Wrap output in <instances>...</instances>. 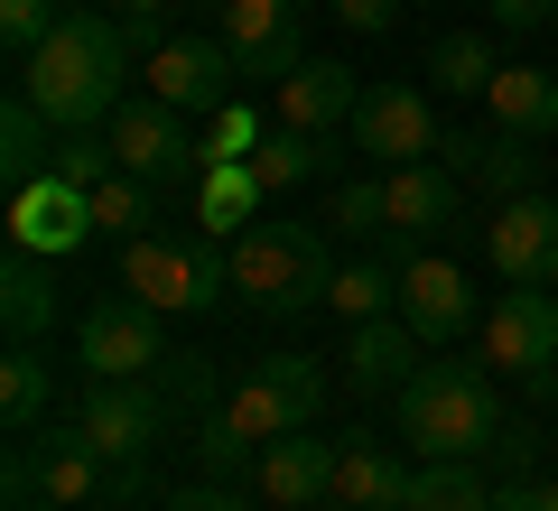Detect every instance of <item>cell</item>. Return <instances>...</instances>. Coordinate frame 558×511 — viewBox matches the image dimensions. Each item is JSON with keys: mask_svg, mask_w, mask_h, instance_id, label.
<instances>
[{"mask_svg": "<svg viewBox=\"0 0 558 511\" xmlns=\"http://www.w3.org/2000/svg\"><path fill=\"white\" fill-rule=\"evenodd\" d=\"M494 75H502V57H494V38H484V28H457V38H438L428 47V94H494Z\"/></svg>", "mask_w": 558, "mask_h": 511, "instance_id": "cell-27", "label": "cell"}, {"mask_svg": "<svg viewBox=\"0 0 558 511\" xmlns=\"http://www.w3.org/2000/svg\"><path fill=\"white\" fill-rule=\"evenodd\" d=\"M57 121L38 112V102L28 94H10V112H0V186H10V196H20V186H38L47 168H57Z\"/></svg>", "mask_w": 558, "mask_h": 511, "instance_id": "cell-24", "label": "cell"}, {"mask_svg": "<svg viewBox=\"0 0 558 511\" xmlns=\"http://www.w3.org/2000/svg\"><path fill=\"white\" fill-rule=\"evenodd\" d=\"M75 354H84V373H94V381H149V373L168 363L159 307H140L131 289L94 297V307H84V326H75Z\"/></svg>", "mask_w": 558, "mask_h": 511, "instance_id": "cell-7", "label": "cell"}, {"mask_svg": "<svg viewBox=\"0 0 558 511\" xmlns=\"http://www.w3.org/2000/svg\"><path fill=\"white\" fill-rule=\"evenodd\" d=\"M317 410H326V363H307V354H270L260 373H242L233 391H223L215 428H205L196 447H205V465L233 474V465H260V447L299 437Z\"/></svg>", "mask_w": 558, "mask_h": 511, "instance_id": "cell-3", "label": "cell"}, {"mask_svg": "<svg viewBox=\"0 0 558 511\" xmlns=\"http://www.w3.org/2000/svg\"><path fill=\"white\" fill-rule=\"evenodd\" d=\"M484 260H494L512 289H558V196H512L494 205V223H484Z\"/></svg>", "mask_w": 558, "mask_h": 511, "instance_id": "cell-12", "label": "cell"}, {"mask_svg": "<svg viewBox=\"0 0 558 511\" xmlns=\"http://www.w3.org/2000/svg\"><path fill=\"white\" fill-rule=\"evenodd\" d=\"M494 20H502V28H549L558 0H494Z\"/></svg>", "mask_w": 558, "mask_h": 511, "instance_id": "cell-37", "label": "cell"}, {"mask_svg": "<svg viewBox=\"0 0 558 511\" xmlns=\"http://www.w3.org/2000/svg\"><path fill=\"white\" fill-rule=\"evenodd\" d=\"M438 139H447V131H438V112H428V94H418V84H363L354 149L373 158V168H418Z\"/></svg>", "mask_w": 558, "mask_h": 511, "instance_id": "cell-13", "label": "cell"}, {"mask_svg": "<svg viewBox=\"0 0 558 511\" xmlns=\"http://www.w3.org/2000/svg\"><path fill=\"white\" fill-rule=\"evenodd\" d=\"M494 131H521V139H558V75L549 65H502L494 94H484Z\"/></svg>", "mask_w": 558, "mask_h": 511, "instance_id": "cell-23", "label": "cell"}, {"mask_svg": "<svg viewBox=\"0 0 558 511\" xmlns=\"http://www.w3.org/2000/svg\"><path fill=\"white\" fill-rule=\"evenodd\" d=\"M0 326H10V344H38V334L57 326V279H47L38 252L0 260Z\"/></svg>", "mask_w": 558, "mask_h": 511, "instance_id": "cell-25", "label": "cell"}, {"mask_svg": "<svg viewBox=\"0 0 558 511\" xmlns=\"http://www.w3.org/2000/svg\"><path fill=\"white\" fill-rule=\"evenodd\" d=\"M279 94V112L270 121H289V131H317V139H336V131H354V112H363V84H354V65H326V57H307L289 84H270Z\"/></svg>", "mask_w": 558, "mask_h": 511, "instance_id": "cell-17", "label": "cell"}, {"mask_svg": "<svg viewBox=\"0 0 558 511\" xmlns=\"http://www.w3.org/2000/svg\"><path fill=\"white\" fill-rule=\"evenodd\" d=\"M102 139H112L121 178H149V186L196 178V139H186V112H178V102H159V94L121 102V112L102 121Z\"/></svg>", "mask_w": 558, "mask_h": 511, "instance_id": "cell-9", "label": "cell"}, {"mask_svg": "<svg viewBox=\"0 0 558 511\" xmlns=\"http://www.w3.org/2000/svg\"><path fill=\"white\" fill-rule=\"evenodd\" d=\"M336 455H344V437H279V447H260V492H270V511H307V502H326L336 492Z\"/></svg>", "mask_w": 558, "mask_h": 511, "instance_id": "cell-19", "label": "cell"}, {"mask_svg": "<svg viewBox=\"0 0 558 511\" xmlns=\"http://www.w3.org/2000/svg\"><path fill=\"white\" fill-rule=\"evenodd\" d=\"M168 0H112V20H159Z\"/></svg>", "mask_w": 558, "mask_h": 511, "instance_id": "cell-40", "label": "cell"}, {"mask_svg": "<svg viewBox=\"0 0 558 511\" xmlns=\"http://www.w3.org/2000/svg\"><path fill=\"white\" fill-rule=\"evenodd\" d=\"M326 307H336L344 326H363V316H400V270H381V260H344L336 289H326Z\"/></svg>", "mask_w": 558, "mask_h": 511, "instance_id": "cell-30", "label": "cell"}, {"mask_svg": "<svg viewBox=\"0 0 558 511\" xmlns=\"http://www.w3.org/2000/svg\"><path fill=\"white\" fill-rule=\"evenodd\" d=\"M484 363L531 381V391H549V373H558V297L549 289L494 297V316H484Z\"/></svg>", "mask_w": 558, "mask_h": 511, "instance_id": "cell-10", "label": "cell"}, {"mask_svg": "<svg viewBox=\"0 0 558 511\" xmlns=\"http://www.w3.org/2000/svg\"><path fill=\"white\" fill-rule=\"evenodd\" d=\"M400 326H410L418 344H457V334L475 326V289H465V270L447 252H418L410 270H400Z\"/></svg>", "mask_w": 558, "mask_h": 511, "instance_id": "cell-16", "label": "cell"}, {"mask_svg": "<svg viewBox=\"0 0 558 511\" xmlns=\"http://www.w3.org/2000/svg\"><path fill=\"white\" fill-rule=\"evenodd\" d=\"M215 10H223V0H215Z\"/></svg>", "mask_w": 558, "mask_h": 511, "instance_id": "cell-44", "label": "cell"}, {"mask_svg": "<svg viewBox=\"0 0 558 511\" xmlns=\"http://www.w3.org/2000/svg\"><path fill=\"white\" fill-rule=\"evenodd\" d=\"M10 502H65V511H84V502H131V474H112L75 428H65L57 447H38V455L20 447V455H10Z\"/></svg>", "mask_w": 558, "mask_h": 511, "instance_id": "cell-8", "label": "cell"}, {"mask_svg": "<svg viewBox=\"0 0 558 511\" xmlns=\"http://www.w3.org/2000/svg\"><path fill=\"white\" fill-rule=\"evenodd\" d=\"M438 158L457 168V178L494 186V205H512V196H531V186H539V149L521 131H447Z\"/></svg>", "mask_w": 558, "mask_h": 511, "instance_id": "cell-18", "label": "cell"}, {"mask_svg": "<svg viewBox=\"0 0 558 511\" xmlns=\"http://www.w3.org/2000/svg\"><path fill=\"white\" fill-rule=\"evenodd\" d=\"M307 511H326V502H307Z\"/></svg>", "mask_w": 558, "mask_h": 511, "instance_id": "cell-43", "label": "cell"}, {"mask_svg": "<svg viewBox=\"0 0 558 511\" xmlns=\"http://www.w3.org/2000/svg\"><path fill=\"white\" fill-rule=\"evenodd\" d=\"M326 10H336V20L354 28V38H381V28L400 20V0H326Z\"/></svg>", "mask_w": 558, "mask_h": 511, "instance_id": "cell-36", "label": "cell"}, {"mask_svg": "<svg viewBox=\"0 0 558 511\" xmlns=\"http://www.w3.org/2000/svg\"><path fill=\"white\" fill-rule=\"evenodd\" d=\"M326 502H336V511H400V502H410V465L354 428L344 455H336V492H326Z\"/></svg>", "mask_w": 558, "mask_h": 511, "instance_id": "cell-21", "label": "cell"}, {"mask_svg": "<svg viewBox=\"0 0 558 511\" xmlns=\"http://www.w3.org/2000/svg\"><path fill=\"white\" fill-rule=\"evenodd\" d=\"M494 511H539V484H502V492H494Z\"/></svg>", "mask_w": 558, "mask_h": 511, "instance_id": "cell-39", "label": "cell"}, {"mask_svg": "<svg viewBox=\"0 0 558 511\" xmlns=\"http://www.w3.org/2000/svg\"><path fill=\"white\" fill-rule=\"evenodd\" d=\"M168 511H252V502H242V492H223V484H196V492H178Z\"/></svg>", "mask_w": 558, "mask_h": 511, "instance_id": "cell-38", "label": "cell"}, {"mask_svg": "<svg viewBox=\"0 0 558 511\" xmlns=\"http://www.w3.org/2000/svg\"><path fill=\"white\" fill-rule=\"evenodd\" d=\"M94 233H102L94 223V186H75V178H38V186L10 196V252L65 260V252H84Z\"/></svg>", "mask_w": 558, "mask_h": 511, "instance_id": "cell-14", "label": "cell"}, {"mask_svg": "<svg viewBox=\"0 0 558 511\" xmlns=\"http://www.w3.org/2000/svg\"><path fill=\"white\" fill-rule=\"evenodd\" d=\"M299 0H223V28L215 38L233 47V65H242V84H289L307 65V38H299Z\"/></svg>", "mask_w": 558, "mask_h": 511, "instance_id": "cell-11", "label": "cell"}, {"mask_svg": "<svg viewBox=\"0 0 558 511\" xmlns=\"http://www.w3.org/2000/svg\"><path fill=\"white\" fill-rule=\"evenodd\" d=\"M149 196H159L149 178H121V168H112V178L94 186V223L112 242H140V233H149Z\"/></svg>", "mask_w": 558, "mask_h": 511, "instance_id": "cell-32", "label": "cell"}, {"mask_svg": "<svg viewBox=\"0 0 558 511\" xmlns=\"http://www.w3.org/2000/svg\"><path fill=\"white\" fill-rule=\"evenodd\" d=\"M539 511H558V474H549V484H539Z\"/></svg>", "mask_w": 558, "mask_h": 511, "instance_id": "cell-41", "label": "cell"}, {"mask_svg": "<svg viewBox=\"0 0 558 511\" xmlns=\"http://www.w3.org/2000/svg\"><path fill=\"white\" fill-rule=\"evenodd\" d=\"M159 428H168V410H159V391H149V381H84L75 437H84L112 474H131V484H140V465H149Z\"/></svg>", "mask_w": 558, "mask_h": 511, "instance_id": "cell-6", "label": "cell"}, {"mask_svg": "<svg viewBox=\"0 0 558 511\" xmlns=\"http://www.w3.org/2000/svg\"><path fill=\"white\" fill-rule=\"evenodd\" d=\"M391 418L400 437H410L428 465H484V455H502V391L475 373V363H428V373H410L391 391Z\"/></svg>", "mask_w": 558, "mask_h": 511, "instance_id": "cell-2", "label": "cell"}, {"mask_svg": "<svg viewBox=\"0 0 558 511\" xmlns=\"http://www.w3.org/2000/svg\"><path fill=\"white\" fill-rule=\"evenodd\" d=\"M260 205H270V186L252 178V158H215L196 178V223L205 233H242V223H260Z\"/></svg>", "mask_w": 558, "mask_h": 511, "instance_id": "cell-26", "label": "cell"}, {"mask_svg": "<svg viewBox=\"0 0 558 511\" xmlns=\"http://www.w3.org/2000/svg\"><path fill=\"white\" fill-rule=\"evenodd\" d=\"M131 28L102 20V10H65L47 28L38 57H20V94L38 102L57 131H94V121L121 112V75H131Z\"/></svg>", "mask_w": 558, "mask_h": 511, "instance_id": "cell-1", "label": "cell"}, {"mask_svg": "<svg viewBox=\"0 0 558 511\" xmlns=\"http://www.w3.org/2000/svg\"><path fill=\"white\" fill-rule=\"evenodd\" d=\"M400 511H494V484H484L475 465H418Z\"/></svg>", "mask_w": 558, "mask_h": 511, "instance_id": "cell-31", "label": "cell"}, {"mask_svg": "<svg viewBox=\"0 0 558 511\" xmlns=\"http://www.w3.org/2000/svg\"><path fill=\"white\" fill-rule=\"evenodd\" d=\"M317 168H326V139L317 131H289V121H270V139L252 149V178L270 186V196H279V186H307Z\"/></svg>", "mask_w": 558, "mask_h": 511, "instance_id": "cell-29", "label": "cell"}, {"mask_svg": "<svg viewBox=\"0 0 558 511\" xmlns=\"http://www.w3.org/2000/svg\"><path fill=\"white\" fill-rule=\"evenodd\" d=\"M381 196H391V233H400V242H438L447 215H457V168H447V158L381 168Z\"/></svg>", "mask_w": 558, "mask_h": 511, "instance_id": "cell-20", "label": "cell"}, {"mask_svg": "<svg viewBox=\"0 0 558 511\" xmlns=\"http://www.w3.org/2000/svg\"><path fill=\"white\" fill-rule=\"evenodd\" d=\"M233 297L242 307H260V316H307V307H326V289H336V260H326V242H317V223H289V215H260V223H242L233 233Z\"/></svg>", "mask_w": 558, "mask_h": 511, "instance_id": "cell-4", "label": "cell"}, {"mask_svg": "<svg viewBox=\"0 0 558 511\" xmlns=\"http://www.w3.org/2000/svg\"><path fill=\"white\" fill-rule=\"evenodd\" d=\"M10 511H65V502H10Z\"/></svg>", "mask_w": 558, "mask_h": 511, "instance_id": "cell-42", "label": "cell"}, {"mask_svg": "<svg viewBox=\"0 0 558 511\" xmlns=\"http://www.w3.org/2000/svg\"><path fill=\"white\" fill-rule=\"evenodd\" d=\"M326 223H344V233H391V196H381V178H344Z\"/></svg>", "mask_w": 558, "mask_h": 511, "instance_id": "cell-33", "label": "cell"}, {"mask_svg": "<svg viewBox=\"0 0 558 511\" xmlns=\"http://www.w3.org/2000/svg\"><path fill=\"white\" fill-rule=\"evenodd\" d=\"M260 139H270V121L242 112V102H223V112H215V149H205V168H215V158H252Z\"/></svg>", "mask_w": 558, "mask_h": 511, "instance_id": "cell-35", "label": "cell"}, {"mask_svg": "<svg viewBox=\"0 0 558 511\" xmlns=\"http://www.w3.org/2000/svg\"><path fill=\"white\" fill-rule=\"evenodd\" d=\"M233 84H242V65H233L223 38H168L159 57H149V94L178 102V112H223Z\"/></svg>", "mask_w": 558, "mask_h": 511, "instance_id": "cell-15", "label": "cell"}, {"mask_svg": "<svg viewBox=\"0 0 558 511\" xmlns=\"http://www.w3.org/2000/svg\"><path fill=\"white\" fill-rule=\"evenodd\" d=\"M47 400H57V373L38 363V344H10V354H0V418H10V428H38Z\"/></svg>", "mask_w": 558, "mask_h": 511, "instance_id": "cell-28", "label": "cell"}, {"mask_svg": "<svg viewBox=\"0 0 558 511\" xmlns=\"http://www.w3.org/2000/svg\"><path fill=\"white\" fill-rule=\"evenodd\" d=\"M47 28H57V0H0V38H10V57H38Z\"/></svg>", "mask_w": 558, "mask_h": 511, "instance_id": "cell-34", "label": "cell"}, {"mask_svg": "<svg viewBox=\"0 0 558 511\" xmlns=\"http://www.w3.org/2000/svg\"><path fill=\"white\" fill-rule=\"evenodd\" d=\"M121 289L140 297V307L159 316H205L223 289H233V260H215V233H168V223H149L140 242H121Z\"/></svg>", "mask_w": 558, "mask_h": 511, "instance_id": "cell-5", "label": "cell"}, {"mask_svg": "<svg viewBox=\"0 0 558 511\" xmlns=\"http://www.w3.org/2000/svg\"><path fill=\"white\" fill-rule=\"evenodd\" d=\"M344 373H354V391H400L418 373V334L400 316H363V326H344Z\"/></svg>", "mask_w": 558, "mask_h": 511, "instance_id": "cell-22", "label": "cell"}]
</instances>
